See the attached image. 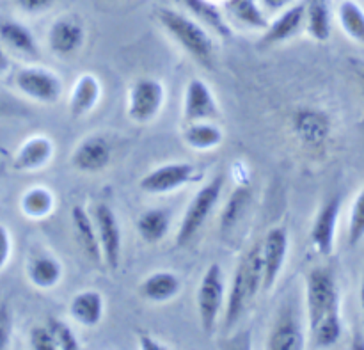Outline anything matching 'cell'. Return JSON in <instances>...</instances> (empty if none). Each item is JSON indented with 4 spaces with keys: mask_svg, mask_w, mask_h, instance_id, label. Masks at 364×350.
<instances>
[{
    "mask_svg": "<svg viewBox=\"0 0 364 350\" xmlns=\"http://www.w3.org/2000/svg\"><path fill=\"white\" fill-rule=\"evenodd\" d=\"M160 25L171 34V38L201 66L206 70H213L215 66V46L212 38L201 23L192 18L185 16L180 11L160 7L159 13Z\"/></svg>",
    "mask_w": 364,
    "mask_h": 350,
    "instance_id": "1",
    "label": "cell"
},
{
    "mask_svg": "<svg viewBox=\"0 0 364 350\" xmlns=\"http://www.w3.org/2000/svg\"><path fill=\"white\" fill-rule=\"evenodd\" d=\"M306 309L309 327L340 315V292L334 274L326 267L313 269L306 277Z\"/></svg>",
    "mask_w": 364,
    "mask_h": 350,
    "instance_id": "2",
    "label": "cell"
},
{
    "mask_svg": "<svg viewBox=\"0 0 364 350\" xmlns=\"http://www.w3.org/2000/svg\"><path fill=\"white\" fill-rule=\"evenodd\" d=\"M223 174H217L212 181H208V184L199 189L198 194L192 198L187 210H185V216L181 219V224L176 233V245L183 248V245H187L198 235V231L201 230L205 221L212 213V210L215 208L217 201H219L220 194H223Z\"/></svg>",
    "mask_w": 364,
    "mask_h": 350,
    "instance_id": "3",
    "label": "cell"
},
{
    "mask_svg": "<svg viewBox=\"0 0 364 350\" xmlns=\"http://www.w3.org/2000/svg\"><path fill=\"white\" fill-rule=\"evenodd\" d=\"M224 292H226V285H224L223 269L219 263H212L203 276L198 297H196L199 320L206 334H212L215 331L217 319L224 304Z\"/></svg>",
    "mask_w": 364,
    "mask_h": 350,
    "instance_id": "4",
    "label": "cell"
},
{
    "mask_svg": "<svg viewBox=\"0 0 364 350\" xmlns=\"http://www.w3.org/2000/svg\"><path fill=\"white\" fill-rule=\"evenodd\" d=\"M166 100V88L156 78H139L128 89V117L146 124L160 114Z\"/></svg>",
    "mask_w": 364,
    "mask_h": 350,
    "instance_id": "5",
    "label": "cell"
},
{
    "mask_svg": "<svg viewBox=\"0 0 364 350\" xmlns=\"http://www.w3.org/2000/svg\"><path fill=\"white\" fill-rule=\"evenodd\" d=\"M92 221L98 233L103 263L109 270H117L121 263L123 238H121V228L116 212L105 203H98L92 210Z\"/></svg>",
    "mask_w": 364,
    "mask_h": 350,
    "instance_id": "6",
    "label": "cell"
},
{
    "mask_svg": "<svg viewBox=\"0 0 364 350\" xmlns=\"http://www.w3.org/2000/svg\"><path fill=\"white\" fill-rule=\"evenodd\" d=\"M198 178H201V173L192 164H164V166L156 167V169L149 171L146 176H142L139 187L146 194H167V192L178 191L183 185L192 184Z\"/></svg>",
    "mask_w": 364,
    "mask_h": 350,
    "instance_id": "7",
    "label": "cell"
},
{
    "mask_svg": "<svg viewBox=\"0 0 364 350\" xmlns=\"http://www.w3.org/2000/svg\"><path fill=\"white\" fill-rule=\"evenodd\" d=\"M14 84L20 92L39 103H55L63 95L60 78L46 68H23L14 77Z\"/></svg>",
    "mask_w": 364,
    "mask_h": 350,
    "instance_id": "8",
    "label": "cell"
},
{
    "mask_svg": "<svg viewBox=\"0 0 364 350\" xmlns=\"http://www.w3.org/2000/svg\"><path fill=\"white\" fill-rule=\"evenodd\" d=\"M288 231L284 226L272 228L267 233L265 240L262 244V258H263V281L262 288L265 292L272 290L283 270L284 262L288 256Z\"/></svg>",
    "mask_w": 364,
    "mask_h": 350,
    "instance_id": "9",
    "label": "cell"
},
{
    "mask_svg": "<svg viewBox=\"0 0 364 350\" xmlns=\"http://www.w3.org/2000/svg\"><path fill=\"white\" fill-rule=\"evenodd\" d=\"M85 27L75 14L53 20L48 28V46L57 55H71L84 46Z\"/></svg>",
    "mask_w": 364,
    "mask_h": 350,
    "instance_id": "10",
    "label": "cell"
},
{
    "mask_svg": "<svg viewBox=\"0 0 364 350\" xmlns=\"http://www.w3.org/2000/svg\"><path fill=\"white\" fill-rule=\"evenodd\" d=\"M340 210H341V198L340 196H333L329 201L323 203L318 216H316L315 223H313L309 238H311L313 248H315V251L318 253V255L329 256L331 253L334 251Z\"/></svg>",
    "mask_w": 364,
    "mask_h": 350,
    "instance_id": "11",
    "label": "cell"
},
{
    "mask_svg": "<svg viewBox=\"0 0 364 350\" xmlns=\"http://www.w3.org/2000/svg\"><path fill=\"white\" fill-rule=\"evenodd\" d=\"M217 116H219V107H217L212 89L201 78H192L187 84V89H185V121L187 123H196V121L215 120Z\"/></svg>",
    "mask_w": 364,
    "mask_h": 350,
    "instance_id": "12",
    "label": "cell"
},
{
    "mask_svg": "<svg viewBox=\"0 0 364 350\" xmlns=\"http://www.w3.org/2000/svg\"><path fill=\"white\" fill-rule=\"evenodd\" d=\"M112 160V146L105 137L89 135L75 148L71 164L75 169L84 173H98L103 171Z\"/></svg>",
    "mask_w": 364,
    "mask_h": 350,
    "instance_id": "13",
    "label": "cell"
},
{
    "mask_svg": "<svg viewBox=\"0 0 364 350\" xmlns=\"http://www.w3.org/2000/svg\"><path fill=\"white\" fill-rule=\"evenodd\" d=\"M304 347V334L291 308H281L276 322L269 333V350H299Z\"/></svg>",
    "mask_w": 364,
    "mask_h": 350,
    "instance_id": "14",
    "label": "cell"
},
{
    "mask_svg": "<svg viewBox=\"0 0 364 350\" xmlns=\"http://www.w3.org/2000/svg\"><path fill=\"white\" fill-rule=\"evenodd\" d=\"M100 98H102L100 78L92 73H82L71 88L70 100H68L70 114L73 117L87 116L98 105Z\"/></svg>",
    "mask_w": 364,
    "mask_h": 350,
    "instance_id": "15",
    "label": "cell"
},
{
    "mask_svg": "<svg viewBox=\"0 0 364 350\" xmlns=\"http://www.w3.org/2000/svg\"><path fill=\"white\" fill-rule=\"evenodd\" d=\"M52 139L46 135H32L18 148L13 167L16 171H38L50 162L53 155Z\"/></svg>",
    "mask_w": 364,
    "mask_h": 350,
    "instance_id": "16",
    "label": "cell"
},
{
    "mask_svg": "<svg viewBox=\"0 0 364 350\" xmlns=\"http://www.w3.org/2000/svg\"><path fill=\"white\" fill-rule=\"evenodd\" d=\"M0 45H6L25 59H38L39 46L31 28L11 18H0Z\"/></svg>",
    "mask_w": 364,
    "mask_h": 350,
    "instance_id": "17",
    "label": "cell"
},
{
    "mask_svg": "<svg viewBox=\"0 0 364 350\" xmlns=\"http://www.w3.org/2000/svg\"><path fill=\"white\" fill-rule=\"evenodd\" d=\"M27 277L39 290H50L63 280V265L50 253H34L27 262Z\"/></svg>",
    "mask_w": 364,
    "mask_h": 350,
    "instance_id": "18",
    "label": "cell"
},
{
    "mask_svg": "<svg viewBox=\"0 0 364 350\" xmlns=\"http://www.w3.org/2000/svg\"><path fill=\"white\" fill-rule=\"evenodd\" d=\"M306 16V4H294V6L287 7L269 27L265 28L263 34V43L267 45H274V43H283L287 39L294 38L301 27L304 25Z\"/></svg>",
    "mask_w": 364,
    "mask_h": 350,
    "instance_id": "19",
    "label": "cell"
},
{
    "mask_svg": "<svg viewBox=\"0 0 364 350\" xmlns=\"http://www.w3.org/2000/svg\"><path fill=\"white\" fill-rule=\"evenodd\" d=\"M105 313L103 295L96 290L78 292L70 302V315L77 324L84 327H95L102 322Z\"/></svg>",
    "mask_w": 364,
    "mask_h": 350,
    "instance_id": "20",
    "label": "cell"
},
{
    "mask_svg": "<svg viewBox=\"0 0 364 350\" xmlns=\"http://www.w3.org/2000/svg\"><path fill=\"white\" fill-rule=\"evenodd\" d=\"M71 223L75 228V237H77L78 245L84 251V255L91 260L92 263H103L102 249H100L98 233H96L95 221L82 206H73L71 210Z\"/></svg>",
    "mask_w": 364,
    "mask_h": 350,
    "instance_id": "21",
    "label": "cell"
},
{
    "mask_svg": "<svg viewBox=\"0 0 364 350\" xmlns=\"http://www.w3.org/2000/svg\"><path fill=\"white\" fill-rule=\"evenodd\" d=\"M181 290L180 277L169 270L149 274L139 287L142 297L151 302H166L176 297Z\"/></svg>",
    "mask_w": 364,
    "mask_h": 350,
    "instance_id": "22",
    "label": "cell"
},
{
    "mask_svg": "<svg viewBox=\"0 0 364 350\" xmlns=\"http://www.w3.org/2000/svg\"><path fill=\"white\" fill-rule=\"evenodd\" d=\"M251 292H249L247 277H245V267L244 262L238 263L237 270H235L233 283H231L230 297H228V308H226V326L233 327L235 324L240 320L242 313H244L245 304L251 301Z\"/></svg>",
    "mask_w": 364,
    "mask_h": 350,
    "instance_id": "23",
    "label": "cell"
},
{
    "mask_svg": "<svg viewBox=\"0 0 364 350\" xmlns=\"http://www.w3.org/2000/svg\"><path fill=\"white\" fill-rule=\"evenodd\" d=\"M21 213L28 219H45L55 208V198L53 192L46 187H31L21 194L20 198Z\"/></svg>",
    "mask_w": 364,
    "mask_h": 350,
    "instance_id": "24",
    "label": "cell"
},
{
    "mask_svg": "<svg viewBox=\"0 0 364 350\" xmlns=\"http://www.w3.org/2000/svg\"><path fill=\"white\" fill-rule=\"evenodd\" d=\"M199 21H203L205 25H208L217 36L224 39L231 38V27L228 25L226 18L220 13L219 7L215 4H212L210 0H180Z\"/></svg>",
    "mask_w": 364,
    "mask_h": 350,
    "instance_id": "25",
    "label": "cell"
},
{
    "mask_svg": "<svg viewBox=\"0 0 364 350\" xmlns=\"http://www.w3.org/2000/svg\"><path fill=\"white\" fill-rule=\"evenodd\" d=\"M171 213L164 208H153L137 219V233L148 244H159L169 233Z\"/></svg>",
    "mask_w": 364,
    "mask_h": 350,
    "instance_id": "26",
    "label": "cell"
},
{
    "mask_svg": "<svg viewBox=\"0 0 364 350\" xmlns=\"http://www.w3.org/2000/svg\"><path fill=\"white\" fill-rule=\"evenodd\" d=\"M306 27L309 36L323 43L331 38V7L329 0H308L306 2Z\"/></svg>",
    "mask_w": 364,
    "mask_h": 350,
    "instance_id": "27",
    "label": "cell"
},
{
    "mask_svg": "<svg viewBox=\"0 0 364 350\" xmlns=\"http://www.w3.org/2000/svg\"><path fill=\"white\" fill-rule=\"evenodd\" d=\"M223 130L217 124L206 123V121L187 123V128L183 132L185 142L198 152H208V149L217 148L223 142Z\"/></svg>",
    "mask_w": 364,
    "mask_h": 350,
    "instance_id": "28",
    "label": "cell"
},
{
    "mask_svg": "<svg viewBox=\"0 0 364 350\" xmlns=\"http://www.w3.org/2000/svg\"><path fill=\"white\" fill-rule=\"evenodd\" d=\"M295 128L302 141L318 144L329 134V121L318 110H302L295 116Z\"/></svg>",
    "mask_w": 364,
    "mask_h": 350,
    "instance_id": "29",
    "label": "cell"
},
{
    "mask_svg": "<svg viewBox=\"0 0 364 350\" xmlns=\"http://www.w3.org/2000/svg\"><path fill=\"white\" fill-rule=\"evenodd\" d=\"M224 7H226L228 14H231L245 27L258 28V31H265L269 27V20L259 7L258 0H226Z\"/></svg>",
    "mask_w": 364,
    "mask_h": 350,
    "instance_id": "30",
    "label": "cell"
},
{
    "mask_svg": "<svg viewBox=\"0 0 364 350\" xmlns=\"http://www.w3.org/2000/svg\"><path fill=\"white\" fill-rule=\"evenodd\" d=\"M338 20L348 38L364 45V9L354 0H343L338 7Z\"/></svg>",
    "mask_w": 364,
    "mask_h": 350,
    "instance_id": "31",
    "label": "cell"
},
{
    "mask_svg": "<svg viewBox=\"0 0 364 350\" xmlns=\"http://www.w3.org/2000/svg\"><path fill=\"white\" fill-rule=\"evenodd\" d=\"M249 199H251V189L249 187H238L235 189L233 194L228 199L226 206H224L223 217H220V226H223V231L231 230L235 224L238 223V219L244 213L245 206H247Z\"/></svg>",
    "mask_w": 364,
    "mask_h": 350,
    "instance_id": "32",
    "label": "cell"
},
{
    "mask_svg": "<svg viewBox=\"0 0 364 350\" xmlns=\"http://www.w3.org/2000/svg\"><path fill=\"white\" fill-rule=\"evenodd\" d=\"M309 333H311L313 345H315V347H333L341 336V317L334 315L322 320V322H318L316 326L309 327Z\"/></svg>",
    "mask_w": 364,
    "mask_h": 350,
    "instance_id": "33",
    "label": "cell"
},
{
    "mask_svg": "<svg viewBox=\"0 0 364 350\" xmlns=\"http://www.w3.org/2000/svg\"><path fill=\"white\" fill-rule=\"evenodd\" d=\"M364 238V187L352 205L350 221H348V244L354 248Z\"/></svg>",
    "mask_w": 364,
    "mask_h": 350,
    "instance_id": "34",
    "label": "cell"
},
{
    "mask_svg": "<svg viewBox=\"0 0 364 350\" xmlns=\"http://www.w3.org/2000/svg\"><path fill=\"white\" fill-rule=\"evenodd\" d=\"M46 324H48V327L52 329L53 338H55V341H57V349H59V350H78V349H82V344L78 341L77 334H75L73 329H71L68 324H64L63 320L50 317L48 322H46Z\"/></svg>",
    "mask_w": 364,
    "mask_h": 350,
    "instance_id": "35",
    "label": "cell"
},
{
    "mask_svg": "<svg viewBox=\"0 0 364 350\" xmlns=\"http://www.w3.org/2000/svg\"><path fill=\"white\" fill-rule=\"evenodd\" d=\"M28 345L34 350H59L57 349V341L53 338L52 329L48 324L45 326H34L28 333Z\"/></svg>",
    "mask_w": 364,
    "mask_h": 350,
    "instance_id": "36",
    "label": "cell"
},
{
    "mask_svg": "<svg viewBox=\"0 0 364 350\" xmlns=\"http://www.w3.org/2000/svg\"><path fill=\"white\" fill-rule=\"evenodd\" d=\"M11 333H13V317H11L9 306L0 302V350L9 347Z\"/></svg>",
    "mask_w": 364,
    "mask_h": 350,
    "instance_id": "37",
    "label": "cell"
},
{
    "mask_svg": "<svg viewBox=\"0 0 364 350\" xmlns=\"http://www.w3.org/2000/svg\"><path fill=\"white\" fill-rule=\"evenodd\" d=\"M11 249H13V242H11L9 230L4 224H0V272H2L4 267L9 262Z\"/></svg>",
    "mask_w": 364,
    "mask_h": 350,
    "instance_id": "38",
    "label": "cell"
},
{
    "mask_svg": "<svg viewBox=\"0 0 364 350\" xmlns=\"http://www.w3.org/2000/svg\"><path fill=\"white\" fill-rule=\"evenodd\" d=\"M55 0H16V6L20 7L21 11L28 14H38V13H45L46 9L53 6Z\"/></svg>",
    "mask_w": 364,
    "mask_h": 350,
    "instance_id": "39",
    "label": "cell"
},
{
    "mask_svg": "<svg viewBox=\"0 0 364 350\" xmlns=\"http://www.w3.org/2000/svg\"><path fill=\"white\" fill-rule=\"evenodd\" d=\"M137 347L141 350H164V349L169 347V345L160 344L155 336H151V334H148V333H139Z\"/></svg>",
    "mask_w": 364,
    "mask_h": 350,
    "instance_id": "40",
    "label": "cell"
},
{
    "mask_svg": "<svg viewBox=\"0 0 364 350\" xmlns=\"http://www.w3.org/2000/svg\"><path fill=\"white\" fill-rule=\"evenodd\" d=\"M262 4L269 11H281L290 7L291 4H294V0H262Z\"/></svg>",
    "mask_w": 364,
    "mask_h": 350,
    "instance_id": "41",
    "label": "cell"
},
{
    "mask_svg": "<svg viewBox=\"0 0 364 350\" xmlns=\"http://www.w3.org/2000/svg\"><path fill=\"white\" fill-rule=\"evenodd\" d=\"M9 66H11L9 57H7V53L4 52L2 45H0V73H6V71L9 70Z\"/></svg>",
    "mask_w": 364,
    "mask_h": 350,
    "instance_id": "42",
    "label": "cell"
},
{
    "mask_svg": "<svg viewBox=\"0 0 364 350\" xmlns=\"http://www.w3.org/2000/svg\"><path fill=\"white\" fill-rule=\"evenodd\" d=\"M359 299H361V308H363V315H364V274H363V281H361V290H359Z\"/></svg>",
    "mask_w": 364,
    "mask_h": 350,
    "instance_id": "43",
    "label": "cell"
},
{
    "mask_svg": "<svg viewBox=\"0 0 364 350\" xmlns=\"http://www.w3.org/2000/svg\"><path fill=\"white\" fill-rule=\"evenodd\" d=\"M0 109H2V100H0Z\"/></svg>",
    "mask_w": 364,
    "mask_h": 350,
    "instance_id": "44",
    "label": "cell"
}]
</instances>
